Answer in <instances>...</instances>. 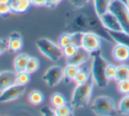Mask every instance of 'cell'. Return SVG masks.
Returning a JSON list of instances; mask_svg holds the SVG:
<instances>
[{
  "mask_svg": "<svg viewBox=\"0 0 129 116\" xmlns=\"http://www.w3.org/2000/svg\"><path fill=\"white\" fill-rule=\"evenodd\" d=\"M16 84V71L4 70L0 72V93L7 87Z\"/></svg>",
  "mask_w": 129,
  "mask_h": 116,
  "instance_id": "obj_13",
  "label": "cell"
},
{
  "mask_svg": "<svg viewBox=\"0 0 129 116\" xmlns=\"http://www.w3.org/2000/svg\"><path fill=\"white\" fill-rule=\"evenodd\" d=\"M111 37L112 38L113 41L118 44L125 45L129 48V34L128 33L121 31H109Z\"/></svg>",
  "mask_w": 129,
  "mask_h": 116,
  "instance_id": "obj_17",
  "label": "cell"
},
{
  "mask_svg": "<svg viewBox=\"0 0 129 116\" xmlns=\"http://www.w3.org/2000/svg\"><path fill=\"white\" fill-rule=\"evenodd\" d=\"M62 0H47V7L49 8H54L61 2Z\"/></svg>",
  "mask_w": 129,
  "mask_h": 116,
  "instance_id": "obj_37",
  "label": "cell"
},
{
  "mask_svg": "<svg viewBox=\"0 0 129 116\" xmlns=\"http://www.w3.org/2000/svg\"><path fill=\"white\" fill-rule=\"evenodd\" d=\"M28 101L33 105H40L44 101V95L42 91L33 90L28 94Z\"/></svg>",
  "mask_w": 129,
  "mask_h": 116,
  "instance_id": "obj_21",
  "label": "cell"
},
{
  "mask_svg": "<svg viewBox=\"0 0 129 116\" xmlns=\"http://www.w3.org/2000/svg\"><path fill=\"white\" fill-rule=\"evenodd\" d=\"M92 63H91V77L94 83L101 89L106 88L109 80L105 75V69L108 63L101 55V51L91 53Z\"/></svg>",
  "mask_w": 129,
  "mask_h": 116,
  "instance_id": "obj_2",
  "label": "cell"
},
{
  "mask_svg": "<svg viewBox=\"0 0 129 116\" xmlns=\"http://www.w3.org/2000/svg\"><path fill=\"white\" fill-rule=\"evenodd\" d=\"M118 91L121 94H129V79L118 82Z\"/></svg>",
  "mask_w": 129,
  "mask_h": 116,
  "instance_id": "obj_32",
  "label": "cell"
},
{
  "mask_svg": "<svg viewBox=\"0 0 129 116\" xmlns=\"http://www.w3.org/2000/svg\"><path fill=\"white\" fill-rule=\"evenodd\" d=\"M129 79V65L121 64L117 66V73L115 80L117 82Z\"/></svg>",
  "mask_w": 129,
  "mask_h": 116,
  "instance_id": "obj_23",
  "label": "cell"
},
{
  "mask_svg": "<svg viewBox=\"0 0 129 116\" xmlns=\"http://www.w3.org/2000/svg\"><path fill=\"white\" fill-rule=\"evenodd\" d=\"M91 111L99 116H111L117 113L114 100L108 96H99L91 104Z\"/></svg>",
  "mask_w": 129,
  "mask_h": 116,
  "instance_id": "obj_5",
  "label": "cell"
},
{
  "mask_svg": "<svg viewBox=\"0 0 129 116\" xmlns=\"http://www.w3.org/2000/svg\"><path fill=\"white\" fill-rule=\"evenodd\" d=\"M26 85L14 84L7 87L6 90L0 93V103H8L14 101L22 96L25 93Z\"/></svg>",
  "mask_w": 129,
  "mask_h": 116,
  "instance_id": "obj_7",
  "label": "cell"
},
{
  "mask_svg": "<svg viewBox=\"0 0 129 116\" xmlns=\"http://www.w3.org/2000/svg\"><path fill=\"white\" fill-rule=\"evenodd\" d=\"M30 73L27 70L16 72V84L21 85H27L30 82Z\"/></svg>",
  "mask_w": 129,
  "mask_h": 116,
  "instance_id": "obj_27",
  "label": "cell"
},
{
  "mask_svg": "<svg viewBox=\"0 0 129 116\" xmlns=\"http://www.w3.org/2000/svg\"><path fill=\"white\" fill-rule=\"evenodd\" d=\"M94 84L95 83L91 77L84 84H77L71 98V105L74 108H83L89 104Z\"/></svg>",
  "mask_w": 129,
  "mask_h": 116,
  "instance_id": "obj_3",
  "label": "cell"
},
{
  "mask_svg": "<svg viewBox=\"0 0 129 116\" xmlns=\"http://www.w3.org/2000/svg\"><path fill=\"white\" fill-rule=\"evenodd\" d=\"M91 58V53L87 51L82 47H79L77 51L75 52L73 56L67 58V63L77 65V66H81L85 63L88 61Z\"/></svg>",
  "mask_w": 129,
  "mask_h": 116,
  "instance_id": "obj_11",
  "label": "cell"
},
{
  "mask_svg": "<svg viewBox=\"0 0 129 116\" xmlns=\"http://www.w3.org/2000/svg\"><path fill=\"white\" fill-rule=\"evenodd\" d=\"M84 8H75V10L67 13L64 20V30L69 33L92 32L98 34L107 42H114L110 35L109 31L104 27L100 17L96 14L95 9L94 12H91Z\"/></svg>",
  "mask_w": 129,
  "mask_h": 116,
  "instance_id": "obj_1",
  "label": "cell"
},
{
  "mask_svg": "<svg viewBox=\"0 0 129 116\" xmlns=\"http://www.w3.org/2000/svg\"><path fill=\"white\" fill-rule=\"evenodd\" d=\"M70 4L74 6V8H83L90 2V0H69Z\"/></svg>",
  "mask_w": 129,
  "mask_h": 116,
  "instance_id": "obj_33",
  "label": "cell"
},
{
  "mask_svg": "<svg viewBox=\"0 0 129 116\" xmlns=\"http://www.w3.org/2000/svg\"><path fill=\"white\" fill-rule=\"evenodd\" d=\"M63 78H64L63 69L58 65H55L49 68L43 76V80L50 87L57 85Z\"/></svg>",
  "mask_w": 129,
  "mask_h": 116,
  "instance_id": "obj_9",
  "label": "cell"
},
{
  "mask_svg": "<svg viewBox=\"0 0 129 116\" xmlns=\"http://www.w3.org/2000/svg\"><path fill=\"white\" fill-rule=\"evenodd\" d=\"M8 49V44L6 40L0 39V55Z\"/></svg>",
  "mask_w": 129,
  "mask_h": 116,
  "instance_id": "obj_36",
  "label": "cell"
},
{
  "mask_svg": "<svg viewBox=\"0 0 129 116\" xmlns=\"http://www.w3.org/2000/svg\"><path fill=\"white\" fill-rule=\"evenodd\" d=\"M127 6H128V7H129V0H127Z\"/></svg>",
  "mask_w": 129,
  "mask_h": 116,
  "instance_id": "obj_39",
  "label": "cell"
},
{
  "mask_svg": "<svg viewBox=\"0 0 129 116\" xmlns=\"http://www.w3.org/2000/svg\"><path fill=\"white\" fill-rule=\"evenodd\" d=\"M56 116H70L74 115V107L71 105H66L55 108Z\"/></svg>",
  "mask_w": 129,
  "mask_h": 116,
  "instance_id": "obj_26",
  "label": "cell"
},
{
  "mask_svg": "<svg viewBox=\"0 0 129 116\" xmlns=\"http://www.w3.org/2000/svg\"><path fill=\"white\" fill-rule=\"evenodd\" d=\"M100 20L102 21L104 27L107 29L108 31H121V26H120L118 20L117 18L108 11L102 16H100Z\"/></svg>",
  "mask_w": 129,
  "mask_h": 116,
  "instance_id": "obj_12",
  "label": "cell"
},
{
  "mask_svg": "<svg viewBox=\"0 0 129 116\" xmlns=\"http://www.w3.org/2000/svg\"><path fill=\"white\" fill-rule=\"evenodd\" d=\"M32 6L36 7H42V6H47V0H30Z\"/></svg>",
  "mask_w": 129,
  "mask_h": 116,
  "instance_id": "obj_35",
  "label": "cell"
},
{
  "mask_svg": "<svg viewBox=\"0 0 129 116\" xmlns=\"http://www.w3.org/2000/svg\"><path fill=\"white\" fill-rule=\"evenodd\" d=\"M28 58L29 55L27 54H20L17 55L13 61V67H14L15 71L20 72L26 70V66H27Z\"/></svg>",
  "mask_w": 129,
  "mask_h": 116,
  "instance_id": "obj_19",
  "label": "cell"
},
{
  "mask_svg": "<svg viewBox=\"0 0 129 116\" xmlns=\"http://www.w3.org/2000/svg\"><path fill=\"white\" fill-rule=\"evenodd\" d=\"M83 33H69L67 32L61 34L59 37L58 45L61 48L69 44H74L77 47H81V39H82Z\"/></svg>",
  "mask_w": 129,
  "mask_h": 116,
  "instance_id": "obj_10",
  "label": "cell"
},
{
  "mask_svg": "<svg viewBox=\"0 0 129 116\" xmlns=\"http://www.w3.org/2000/svg\"><path fill=\"white\" fill-rule=\"evenodd\" d=\"M12 13L10 0H0V16L5 17Z\"/></svg>",
  "mask_w": 129,
  "mask_h": 116,
  "instance_id": "obj_29",
  "label": "cell"
},
{
  "mask_svg": "<svg viewBox=\"0 0 129 116\" xmlns=\"http://www.w3.org/2000/svg\"><path fill=\"white\" fill-rule=\"evenodd\" d=\"M120 1H122V2L125 3V4H127V0H120Z\"/></svg>",
  "mask_w": 129,
  "mask_h": 116,
  "instance_id": "obj_38",
  "label": "cell"
},
{
  "mask_svg": "<svg viewBox=\"0 0 129 116\" xmlns=\"http://www.w3.org/2000/svg\"><path fill=\"white\" fill-rule=\"evenodd\" d=\"M50 103L53 108H57L67 104V100L66 97L60 92H54L50 97Z\"/></svg>",
  "mask_w": 129,
  "mask_h": 116,
  "instance_id": "obj_24",
  "label": "cell"
},
{
  "mask_svg": "<svg viewBox=\"0 0 129 116\" xmlns=\"http://www.w3.org/2000/svg\"><path fill=\"white\" fill-rule=\"evenodd\" d=\"M102 46V38L92 32L83 33L81 39V47L89 53L99 51Z\"/></svg>",
  "mask_w": 129,
  "mask_h": 116,
  "instance_id": "obj_8",
  "label": "cell"
},
{
  "mask_svg": "<svg viewBox=\"0 0 129 116\" xmlns=\"http://www.w3.org/2000/svg\"><path fill=\"white\" fill-rule=\"evenodd\" d=\"M90 77H91V73H90L87 69L80 68L77 74H76L75 77H74V82L76 84V85H77V84H84L87 81L89 80Z\"/></svg>",
  "mask_w": 129,
  "mask_h": 116,
  "instance_id": "obj_22",
  "label": "cell"
},
{
  "mask_svg": "<svg viewBox=\"0 0 129 116\" xmlns=\"http://www.w3.org/2000/svg\"><path fill=\"white\" fill-rule=\"evenodd\" d=\"M118 112L125 115H129V94L125 95L118 103Z\"/></svg>",
  "mask_w": 129,
  "mask_h": 116,
  "instance_id": "obj_28",
  "label": "cell"
},
{
  "mask_svg": "<svg viewBox=\"0 0 129 116\" xmlns=\"http://www.w3.org/2000/svg\"><path fill=\"white\" fill-rule=\"evenodd\" d=\"M8 50L12 53H16L22 49L23 48V41L20 34L17 32L12 33L9 35V39L7 41Z\"/></svg>",
  "mask_w": 129,
  "mask_h": 116,
  "instance_id": "obj_15",
  "label": "cell"
},
{
  "mask_svg": "<svg viewBox=\"0 0 129 116\" xmlns=\"http://www.w3.org/2000/svg\"><path fill=\"white\" fill-rule=\"evenodd\" d=\"M80 69V66L71 63H67V65L63 69V75H64V82L68 83L71 81H74L76 74Z\"/></svg>",
  "mask_w": 129,
  "mask_h": 116,
  "instance_id": "obj_18",
  "label": "cell"
},
{
  "mask_svg": "<svg viewBox=\"0 0 129 116\" xmlns=\"http://www.w3.org/2000/svg\"><path fill=\"white\" fill-rule=\"evenodd\" d=\"M36 46L42 55L51 62H57L63 56L62 48L47 38L36 40Z\"/></svg>",
  "mask_w": 129,
  "mask_h": 116,
  "instance_id": "obj_4",
  "label": "cell"
},
{
  "mask_svg": "<svg viewBox=\"0 0 129 116\" xmlns=\"http://www.w3.org/2000/svg\"><path fill=\"white\" fill-rule=\"evenodd\" d=\"M109 12L117 18L122 30L129 34V7L127 4L120 0H111Z\"/></svg>",
  "mask_w": 129,
  "mask_h": 116,
  "instance_id": "obj_6",
  "label": "cell"
},
{
  "mask_svg": "<svg viewBox=\"0 0 129 116\" xmlns=\"http://www.w3.org/2000/svg\"><path fill=\"white\" fill-rule=\"evenodd\" d=\"M112 56L118 63H125L129 60V48L117 43L112 49Z\"/></svg>",
  "mask_w": 129,
  "mask_h": 116,
  "instance_id": "obj_14",
  "label": "cell"
},
{
  "mask_svg": "<svg viewBox=\"0 0 129 116\" xmlns=\"http://www.w3.org/2000/svg\"><path fill=\"white\" fill-rule=\"evenodd\" d=\"M32 6L30 0H10L12 13L20 14L24 13Z\"/></svg>",
  "mask_w": 129,
  "mask_h": 116,
  "instance_id": "obj_16",
  "label": "cell"
},
{
  "mask_svg": "<svg viewBox=\"0 0 129 116\" xmlns=\"http://www.w3.org/2000/svg\"><path fill=\"white\" fill-rule=\"evenodd\" d=\"M39 67H40L39 60L35 56H29L27 66H26V70L27 72H29L30 74H32L37 71L39 70Z\"/></svg>",
  "mask_w": 129,
  "mask_h": 116,
  "instance_id": "obj_25",
  "label": "cell"
},
{
  "mask_svg": "<svg viewBox=\"0 0 129 116\" xmlns=\"http://www.w3.org/2000/svg\"><path fill=\"white\" fill-rule=\"evenodd\" d=\"M78 48L76 45L74 44H69L64 46V48H62V51H63V56H64L66 58H69V57L73 56V55L75 54V52L77 51Z\"/></svg>",
  "mask_w": 129,
  "mask_h": 116,
  "instance_id": "obj_30",
  "label": "cell"
},
{
  "mask_svg": "<svg viewBox=\"0 0 129 116\" xmlns=\"http://www.w3.org/2000/svg\"><path fill=\"white\" fill-rule=\"evenodd\" d=\"M116 73H117V67L111 63H108L107 67L105 69V75L108 80H115L116 77Z\"/></svg>",
  "mask_w": 129,
  "mask_h": 116,
  "instance_id": "obj_31",
  "label": "cell"
},
{
  "mask_svg": "<svg viewBox=\"0 0 129 116\" xmlns=\"http://www.w3.org/2000/svg\"><path fill=\"white\" fill-rule=\"evenodd\" d=\"M41 112L43 113V115H53L56 116V112H55V108L51 109V108H49L48 106H44L41 109Z\"/></svg>",
  "mask_w": 129,
  "mask_h": 116,
  "instance_id": "obj_34",
  "label": "cell"
},
{
  "mask_svg": "<svg viewBox=\"0 0 129 116\" xmlns=\"http://www.w3.org/2000/svg\"><path fill=\"white\" fill-rule=\"evenodd\" d=\"M111 0H93L94 9L99 17L109 11V6Z\"/></svg>",
  "mask_w": 129,
  "mask_h": 116,
  "instance_id": "obj_20",
  "label": "cell"
}]
</instances>
